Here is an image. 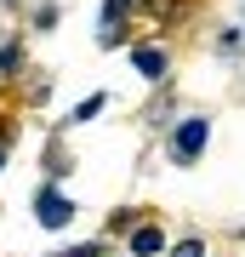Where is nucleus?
I'll use <instances>...</instances> for the list:
<instances>
[{
  "label": "nucleus",
  "mask_w": 245,
  "mask_h": 257,
  "mask_svg": "<svg viewBox=\"0 0 245 257\" xmlns=\"http://www.w3.org/2000/svg\"><path fill=\"white\" fill-rule=\"evenodd\" d=\"M205 138H211V120H182V126L171 132V155H177V166H194V160H200Z\"/></svg>",
  "instance_id": "f257e3e1"
},
{
  "label": "nucleus",
  "mask_w": 245,
  "mask_h": 257,
  "mask_svg": "<svg viewBox=\"0 0 245 257\" xmlns=\"http://www.w3.org/2000/svg\"><path fill=\"white\" fill-rule=\"evenodd\" d=\"M69 217H74V200L63 189H40L35 194V223H40V229H63Z\"/></svg>",
  "instance_id": "f03ea898"
},
{
  "label": "nucleus",
  "mask_w": 245,
  "mask_h": 257,
  "mask_svg": "<svg viewBox=\"0 0 245 257\" xmlns=\"http://www.w3.org/2000/svg\"><path fill=\"white\" fill-rule=\"evenodd\" d=\"M126 246H131V257H160V251H165V234L154 229V223H143V229H131Z\"/></svg>",
  "instance_id": "7ed1b4c3"
},
{
  "label": "nucleus",
  "mask_w": 245,
  "mask_h": 257,
  "mask_svg": "<svg viewBox=\"0 0 245 257\" xmlns=\"http://www.w3.org/2000/svg\"><path fill=\"white\" fill-rule=\"evenodd\" d=\"M131 63H137V74H143V80H160V74H165V52H160V46H137Z\"/></svg>",
  "instance_id": "20e7f679"
},
{
  "label": "nucleus",
  "mask_w": 245,
  "mask_h": 257,
  "mask_svg": "<svg viewBox=\"0 0 245 257\" xmlns=\"http://www.w3.org/2000/svg\"><path fill=\"white\" fill-rule=\"evenodd\" d=\"M97 109H103V92H91V97L80 103V109H74V120H91V114H97Z\"/></svg>",
  "instance_id": "39448f33"
},
{
  "label": "nucleus",
  "mask_w": 245,
  "mask_h": 257,
  "mask_svg": "<svg viewBox=\"0 0 245 257\" xmlns=\"http://www.w3.org/2000/svg\"><path fill=\"white\" fill-rule=\"evenodd\" d=\"M177 257H205V240H182V246H177Z\"/></svg>",
  "instance_id": "423d86ee"
},
{
  "label": "nucleus",
  "mask_w": 245,
  "mask_h": 257,
  "mask_svg": "<svg viewBox=\"0 0 245 257\" xmlns=\"http://www.w3.org/2000/svg\"><path fill=\"white\" fill-rule=\"evenodd\" d=\"M0 166H6V160H0Z\"/></svg>",
  "instance_id": "0eeeda50"
}]
</instances>
